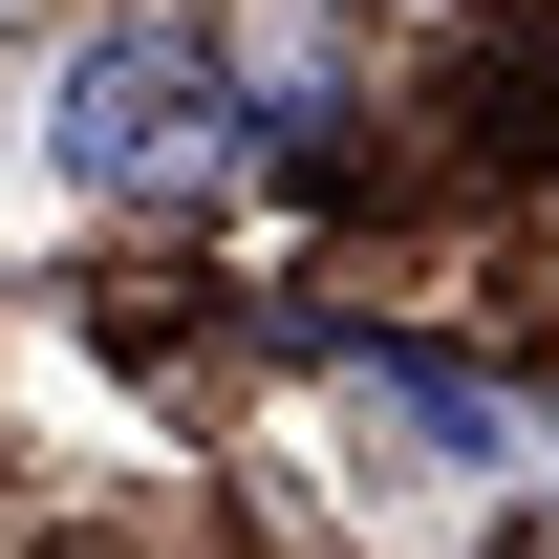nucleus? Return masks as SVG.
Segmentation results:
<instances>
[{
  "label": "nucleus",
  "instance_id": "f257e3e1",
  "mask_svg": "<svg viewBox=\"0 0 559 559\" xmlns=\"http://www.w3.org/2000/svg\"><path fill=\"white\" fill-rule=\"evenodd\" d=\"M215 151H237V66L151 44V22L66 66V173H86V194H194Z\"/></svg>",
  "mask_w": 559,
  "mask_h": 559
}]
</instances>
